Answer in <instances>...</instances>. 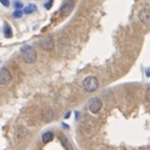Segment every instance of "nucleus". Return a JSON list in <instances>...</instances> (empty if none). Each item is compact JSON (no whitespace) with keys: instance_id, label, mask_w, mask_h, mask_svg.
<instances>
[{"instance_id":"9b49d317","label":"nucleus","mask_w":150,"mask_h":150,"mask_svg":"<svg viewBox=\"0 0 150 150\" xmlns=\"http://www.w3.org/2000/svg\"><path fill=\"white\" fill-rule=\"evenodd\" d=\"M4 36L5 38H10L11 36V28L8 24H4Z\"/></svg>"},{"instance_id":"20e7f679","label":"nucleus","mask_w":150,"mask_h":150,"mask_svg":"<svg viewBox=\"0 0 150 150\" xmlns=\"http://www.w3.org/2000/svg\"><path fill=\"white\" fill-rule=\"evenodd\" d=\"M40 45H41V48H43L44 50H46V51L53 50V48H54V39H53V38H51L50 35L45 36V38H43V39H41Z\"/></svg>"},{"instance_id":"0eeeda50","label":"nucleus","mask_w":150,"mask_h":150,"mask_svg":"<svg viewBox=\"0 0 150 150\" xmlns=\"http://www.w3.org/2000/svg\"><path fill=\"white\" fill-rule=\"evenodd\" d=\"M74 6V4L71 1H65L62 6H60V13L64 14V15H68V14L71 11V9Z\"/></svg>"},{"instance_id":"7ed1b4c3","label":"nucleus","mask_w":150,"mask_h":150,"mask_svg":"<svg viewBox=\"0 0 150 150\" xmlns=\"http://www.w3.org/2000/svg\"><path fill=\"white\" fill-rule=\"evenodd\" d=\"M89 110H90V112H93V114H98V112L100 111V109L103 108V101L100 98H93V99L89 100Z\"/></svg>"},{"instance_id":"ddd939ff","label":"nucleus","mask_w":150,"mask_h":150,"mask_svg":"<svg viewBox=\"0 0 150 150\" xmlns=\"http://www.w3.org/2000/svg\"><path fill=\"white\" fill-rule=\"evenodd\" d=\"M13 16L14 18H21L23 16V11L21 10H15L13 13Z\"/></svg>"},{"instance_id":"4468645a","label":"nucleus","mask_w":150,"mask_h":150,"mask_svg":"<svg viewBox=\"0 0 150 150\" xmlns=\"http://www.w3.org/2000/svg\"><path fill=\"white\" fill-rule=\"evenodd\" d=\"M145 99H146V101L150 103V88H148L146 91H145Z\"/></svg>"},{"instance_id":"9d476101","label":"nucleus","mask_w":150,"mask_h":150,"mask_svg":"<svg viewBox=\"0 0 150 150\" xmlns=\"http://www.w3.org/2000/svg\"><path fill=\"white\" fill-rule=\"evenodd\" d=\"M36 10V5L35 4H30V5H28L25 9H24V13L25 14H31Z\"/></svg>"},{"instance_id":"dca6fc26","label":"nucleus","mask_w":150,"mask_h":150,"mask_svg":"<svg viewBox=\"0 0 150 150\" xmlns=\"http://www.w3.org/2000/svg\"><path fill=\"white\" fill-rule=\"evenodd\" d=\"M51 4H53V3H51V1H48V3H46V4H45V8H46V9H49V8L51 6Z\"/></svg>"},{"instance_id":"423d86ee","label":"nucleus","mask_w":150,"mask_h":150,"mask_svg":"<svg viewBox=\"0 0 150 150\" xmlns=\"http://www.w3.org/2000/svg\"><path fill=\"white\" fill-rule=\"evenodd\" d=\"M139 19L145 24H150V9L144 8L139 11Z\"/></svg>"},{"instance_id":"f257e3e1","label":"nucleus","mask_w":150,"mask_h":150,"mask_svg":"<svg viewBox=\"0 0 150 150\" xmlns=\"http://www.w3.org/2000/svg\"><path fill=\"white\" fill-rule=\"evenodd\" d=\"M20 51H21V58L26 64H33L36 62V51L30 45H24Z\"/></svg>"},{"instance_id":"1a4fd4ad","label":"nucleus","mask_w":150,"mask_h":150,"mask_svg":"<svg viewBox=\"0 0 150 150\" xmlns=\"http://www.w3.org/2000/svg\"><path fill=\"white\" fill-rule=\"evenodd\" d=\"M25 135H26V131H25V129L23 128V126H20V128H18V130H16V138H18V139L24 138Z\"/></svg>"},{"instance_id":"39448f33","label":"nucleus","mask_w":150,"mask_h":150,"mask_svg":"<svg viewBox=\"0 0 150 150\" xmlns=\"http://www.w3.org/2000/svg\"><path fill=\"white\" fill-rule=\"evenodd\" d=\"M0 81L1 84H8L11 81V73L6 68H1L0 70Z\"/></svg>"},{"instance_id":"f03ea898","label":"nucleus","mask_w":150,"mask_h":150,"mask_svg":"<svg viewBox=\"0 0 150 150\" xmlns=\"http://www.w3.org/2000/svg\"><path fill=\"white\" fill-rule=\"evenodd\" d=\"M83 88L85 91L93 93L99 88V81H98V79L94 76V75H89V76H86L83 80Z\"/></svg>"},{"instance_id":"2eb2a0df","label":"nucleus","mask_w":150,"mask_h":150,"mask_svg":"<svg viewBox=\"0 0 150 150\" xmlns=\"http://www.w3.org/2000/svg\"><path fill=\"white\" fill-rule=\"evenodd\" d=\"M1 4H3L4 6H9V1H8V0H3Z\"/></svg>"},{"instance_id":"6e6552de","label":"nucleus","mask_w":150,"mask_h":150,"mask_svg":"<svg viewBox=\"0 0 150 150\" xmlns=\"http://www.w3.org/2000/svg\"><path fill=\"white\" fill-rule=\"evenodd\" d=\"M53 139H54L53 131H45V133L41 135V140H43V143H49V142H51Z\"/></svg>"},{"instance_id":"f3484780","label":"nucleus","mask_w":150,"mask_h":150,"mask_svg":"<svg viewBox=\"0 0 150 150\" xmlns=\"http://www.w3.org/2000/svg\"><path fill=\"white\" fill-rule=\"evenodd\" d=\"M146 76H149V78H150V68H148V69H146Z\"/></svg>"},{"instance_id":"f8f14e48","label":"nucleus","mask_w":150,"mask_h":150,"mask_svg":"<svg viewBox=\"0 0 150 150\" xmlns=\"http://www.w3.org/2000/svg\"><path fill=\"white\" fill-rule=\"evenodd\" d=\"M13 6L16 9V10H21V8H23V3L20 1H15V3H13Z\"/></svg>"}]
</instances>
